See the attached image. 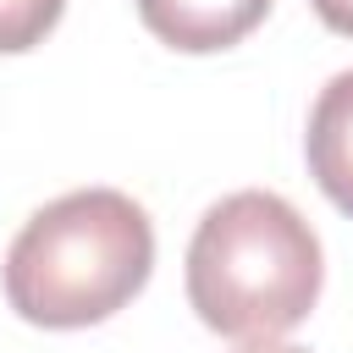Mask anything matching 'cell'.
Wrapping results in <instances>:
<instances>
[{"mask_svg": "<svg viewBox=\"0 0 353 353\" xmlns=\"http://www.w3.org/2000/svg\"><path fill=\"white\" fill-rule=\"evenodd\" d=\"M325 287L314 226L270 188L215 199L188 243V303L232 342H276L309 320Z\"/></svg>", "mask_w": 353, "mask_h": 353, "instance_id": "obj_1", "label": "cell"}, {"mask_svg": "<svg viewBox=\"0 0 353 353\" xmlns=\"http://www.w3.org/2000/svg\"><path fill=\"white\" fill-rule=\"evenodd\" d=\"M154 270V226L121 188H72L33 210L6 248V303L44 331L127 309Z\"/></svg>", "mask_w": 353, "mask_h": 353, "instance_id": "obj_2", "label": "cell"}, {"mask_svg": "<svg viewBox=\"0 0 353 353\" xmlns=\"http://www.w3.org/2000/svg\"><path fill=\"white\" fill-rule=\"evenodd\" d=\"M132 6L138 22L182 55L232 50L270 17V0H132Z\"/></svg>", "mask_w": 353, "mask_h": 353, "instance_id": "obj_3", "label": "cell"}, {"mask_svg": "<svg viewBox=\"0 0 353 353\" xmlns=\"http://www.w3.org/2000/svg\"><path fill=\"white\" fill-rule=\"evenodd\" d=\"M303 160L309 176L320 182V193L353 215V66L336 72L314 105H309V132H303Z\"/></svg>", "mask_w": 353, "mask_h": 353, "instance_id": "obj_4", "label": "cell"}, {"mask_svg": "<svg viewBox=\"0 0 353 353\" xmlns=\"http://www.w3.org/2000/svg\"><path fill=\"white\" fill-rule=\"evenodd\" d=\"M66 0H0V55H28L50 39Z\"/></svg>", "mask_w": 353, "mask_h": 353, "instance_id": "obj_5", "label": "cell"}, {"mask_svg": "<svg viewBox=\"0 0 353 353\" xmlns=\"http://www.w3.org/2000/svg\"><path fill=\"white\" fill-rule=\"evenodd\" d=\"M309 6H314V17H320L331 33L353 39V0H309Z\"/></svg>", "mask_w": 353, "mask_h": 353, "instance_id": "obj_6", "label": "cell"}, {"mask_svg": "<svg viewBox=\"0 0 353 353\" xmlns=\"http://www.w3.org/2000/svg\"><path fill=\"white\" fill-rule=\"evenodd\" d=\"M243 353H309V347H281V342H248Z\"/></svg>", "mask_w": 353, "mask_h": 353, "instance_id": "obj_7", "label": "cell"}]
</instances>
